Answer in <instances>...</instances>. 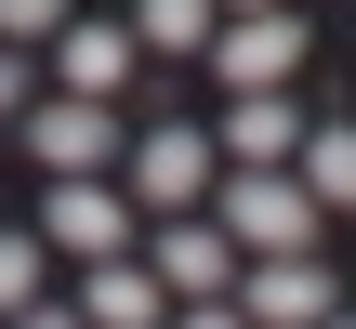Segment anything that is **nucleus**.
I'll list each match as a JSON object with an SVG mask.
<instances>
[{"mask_svg":"<svg viewBox=\"0 0 356 329\" xmlns=\"http://www.w3.org/2000/svg\"><path fill=\"white\" fill-rule=\"evenodd\" d=\"M40 251H66V264H119L132 237H145V211L106 185V171H53V198H40V224H26Z\"/></svg>","mask_w":356,"mask_h":329,"instance_id":"obj_3","label":"nucleus"},{"mask_svg":"<svg viewBox=\"0 0 356 329\" xmlns=\"http://www.w3.org/2000/svg\"><path fill=\"white\" fill-rule=\"evenodd\" d=\"M317 329H356V317H317Z\"/></svg>","mask_w":356,"mask_h":329,"instance_id":"obj_18","label":"nucleus"},{"mask_svg":"<svg viewBox=\"0 0 356 329\" xmlns=\"http://www.w3.org/2000/svg\"><path fill=\"white\" fill-rule=\"evenodd\" d=\"M198 53H211V79H225V92H277V79L304 66V13H225Z\"/></svg>","mask_w":356,"mask_h":329,"instance_id":"obj_7","label":"nucleus"},{"mask_svg":"<svg viewBox=\"0 0 356 329\" xmlns=\"http://www.w3.org/2000/svg\"><path fill=\"white\" fill-rule=\"evenodd\" d=\"M211 224H225V251L238 264H277V251H317V198L291 185V171H211V198H198Z\"/></svg>","mask_w":356,"mask_h":329,"instance_id":"obj_2","label":"nucleus"},{"mask_svg":"<svg viewBox=\"0 0 356 329\" xmlns=\"http://www.w3.org/2000/svg\"><path fill=\"white\" fill-rule=\"evenodd\" d=\"M211 171H225V158H211V132H198V119H145V132L119 145V171H106V185H119L145 224H185V211L211 198Z\"/></svg>","mask_w":356,"mask_h":329,"instance_id":"obj_1","label":"nucleus"},{"mask_svg":"<svg viewBox=\"0 0 356 329\" xmlns=\"http://www.w3.org/2000/svg\"><path fill=\"white\" fill-rule=\"evenodd\" d=\"M225 303H238V329H317V317H343V290H330V264H317V251L238 264V277H225Z\"/></svg>","mask_w":356,"mask_h":329,"instance_id":"obj_4","label":"nucleus"},{"mask_svg":"<svg viewBox=\"0 0 356 329\" xmlns=\"http://www.w3.org/2000/svg\"><path fill=\"white\" fill-rule=\"evenodd\" d=\"M119 145H132V132H119L106 106H79V92H40V106H26V158H40V171H119Z\"/></svg>","mask_w":356,"mask_h":329,"instance_id":"obj_8","label":"nucleus"},{"mask_svg":"<svg viewBox=\"0 0 356 329\" xmlns=\"http://www.w3.org/2000/svg\"><path fill=\"white\" fill-rule=\"evenodd\" d=\"M225 13H264V0H225Z\"/></svg>","mask_w":356,"mask_h":329,"instance_id":"obj_17","label":"nucleus"},{"mask_svg":"<svg viewBox=\"0 0 356 329\" xmlns=\"http://www.w3.org/2000/svg\"><path fill=\"white\" fill-rule=\"evenodd\" d=\"M291 185H304L317 211H356V119H304V145H291Z\"/></svg>","mask_w":356,"mask_h":329,"instance_id":"obj_11","label":"nucleus"},{"mask_svg":"<svg viewBox=\"0 0 356 329\" xmlns=\"http://www.w3.org/2000/svg\"><path fill=\"white\" fill-rule=\"evenodd\" d=\"M291 145H304V106H291V92H238L225 132H211L225 171H291Z\"/></svg>","mask_w":356,"mask_h":329,"instance_id":"obj_9","label":"nucleus"},{"mask_svg":"<svg viewBox=\"0 0 356 329\" xmlns=\"http://www.w3.org/2000/svg\"><path fill=\"white\" fill-rule=\"evenodd\" d=\"M40 290H53V251H40L26 224H0V317H26Z\"/></svg>","mask_w":356,"mask_h":329,"instance_id":"obj_13","label":"nucleus"},{"mask_svg":"<svg viewBox=\"0 0 356 329\" xmlns=\"http://www.w3.org/2000/svg\"><path fill=\"white\" fill-rule=\"evenodd\" d=\"M40 106V53H0V119H26Z\"/></svg>","mask_w":356,"mask_h":329,"instance_id":"obj_15","label":"nucleus"},{"mask_svg":"<svg viewBox=\"0 0 356 329\" xmlns=\"http://www.w3.org/2000/svg\"><path fill=\"white\" fill-rule=\"evenodd\" d=\"M119 26H132V53H198L225 13L211 0H119Z\"/></svg>","mask_w":356,"mask_h":329,"instance_id":"obj_12","label":"nucleus"},{"mask_svg":"<svg viewBox=\"0 0 356 329\" xmlns=\"http://www.w3.org/2000/svg\"><path fill=\"white\" fill-rule=\"evenodd\" d=\"M66 317H79V329H159L172 303H159V277L119 251V264H92V277H79V303H66Z\"/></svg>","mask_w":356,"mask_h":329,"instance_id":"obj_10","label":"nucleus"},{"mask_svg":"<svg viewBox=\"0 0 356 329\" xmlns=\"http://www.w3.org/2000/svg\"><path fill=\"white\" fill-rule=\"evenodd\" d=\"M40 53H53V92H79V106H119V92H132V66H145L119 13H66Z\"/></svg>","mask_w":356,"mask_h":329,"instance_id":"obj_6","label":"nucleus"},{"mask_svg":"<svg viewBox=\"0 0 356 329\" xmlns=\"http://www.w3.org/2000/svg\"><path fill=\"white\" fill-rule=\"evenodd\" d=\"M0 329H79V317H66V303H53V290H40V303H26V317H0Z\"/></svg>","mask_w":356,"mask_h":329,"instance_id":"obj_16","label":"nucleus"},{"mask_svg":"<svg viewBox=\"0 0 356 329\" xmlns=\"http://www.w3.org/2000/svg\"><path fill=\"white\" fill-rule=\"evenodd\" d=\"M66 13H79V0H0V53H40Z\"/></svg>","mask_w":356,"mask_h":329,"instance_id":"obj_14","label":"nucleus"},{"mask_svg":"<svg viewBox=\"0 0 356 329\" xmlns=\"http://www.w3.org/2000/svg\"><path fill=\"white\" fill-rule=\"evenodd\" d=\"M132 264L159 277V303H225V277H238V251H225V224H211V211L145 224V237H132Z\"/></svg>","mask_w":356,"mask_h":329,"instance_id":"obj_5","label":"nucleus"}]
</instances>
